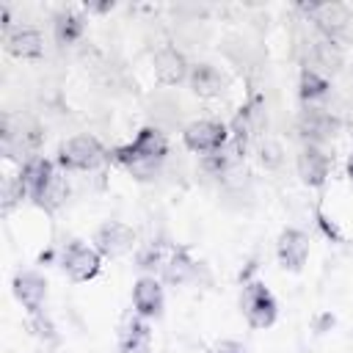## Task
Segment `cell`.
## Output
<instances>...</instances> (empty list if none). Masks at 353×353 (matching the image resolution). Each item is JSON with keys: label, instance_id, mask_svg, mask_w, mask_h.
<instances>
[{"label": "cell", "instance_id": "cell-22", "mask_svg": "<svg viewBox=\"0 0 353 353\" xmlns=\"http://www.w3.org/2000/svg\"><path fill=\"white\" fill-rule=\"evenodd\" d=\"M314 58H317V63H323L325 69H336L339 66V61H342V55H339V50L334 47V41H320L317 47H314Z\"/></svg>", "mask_w": 353, "mask_h": 353}, {"label": "cell", "instance_id": "cell-24", "mask_svg": "<svg viewBox=\"0 0 353 353\" xmlns=\"http://www.w3.org/2000/svg\"><path fill=\"white\" fill-rule=\"evenodd\" d=\"M347 179H350V185H353V154L347 157Z\"/></svg>", "mask_w": 353, "mask_h": 353}, {"label": "cell", "instance_id": "cell-5", "mask_svg": "<svg viewBox=\"0 0 353 353\" xmlns=\"http://www.w3.org/2000/svg\"><path fill=\"white\" fill-rule=\"evenodd\" d=\"M182 141L196 154H215L226 146L229 127L221 124V121H212V119H199V121H190L182 130Z\"/></svg>", "mask_w": 353, "mask_h": 353}, {"label": "cell", "instance_id": "cell-15", "mask_svg": "<svg viewBox=\"0 0 353 353\" xmlns=\"http://www.w3.org/2000/svg\"><path fill=\"white\" fill-rule=\"evenodd\" d=\"M152 342L149 323L141 314H127L119 325V350L121 353H146Z\"/></svg>", "mask_w": 353, "mask_h": 353}, {"label": "cell", "instance_id": "cell-16", "mask_svg": "<svg viewBox=\"0 0 353 353\" xmlns=\"http://www.w3.org/2000/svg\"><path fill=\"white\" fill-rule=\"evenodd\" d=\"M179 251V245L168 243V240H152L146 243V248L138 254V268L152 270V273H163L168 268V262L174 259V254Z\"/></svg>", "mask_w": 353, "mask_h": 353}, {"label": "cell", "instance_id": "cell-20", "mask_svg": "<svg viewBox=\"0 0 353 353\" xmlns=\"http://www.w3.org/2000/svg\"><path fill=\"white\" fill-rule=\"evenodd\" d=\"M193 273H196L193 259L188 256V251H185V248H179V251L174 254V259L168 262V268L160 273V279H163V281H168V284H185V281H190V279H193Z\"/></svg>", "mask_w": 353, "mask_h": 353}, {"label": "cell", "instance_id": "cell-12", "mask_svg": "<svg viewBox=\"0 0 353 353\" xmlns=\"http://www.w3.org/2000/svg\"><path fill=\"white\" fill-rule=\"evenodd\" d=\"M336 127H339V121H336L331 113L320 110V108H309V110H303L301 119H298V130H301L303 141L312 143V146H320L323 141L334 138V135H336Z\"/></svg>", "mask_w": 353, "mask_h": 353}, {"label": "cell", "instance_id": "cell-19", "mask_svg": "<svg viewBox=\"0 0 353 353\" xmlns=\"http://www.w3.org/2000/svg\"><path fill=\"white\" fill-rule=\"evenodd\" d=\"M303 11L328 33L345 28V22H347V8L339 3H314V6H303Z\"/></svg>", "mask_w": 353, "mask_h": 353}, {"label": "cell", "instance_id": "cell-14", "mask_svg": "<svg viewBox=\"0 0 353 353\" xmlns=\"http://www.w3.org/2000/svg\"><path fill=\"white\" fill-rule=\"evenodd\" d=\"M328 171H331V157L320 146L306 143L301 149V154H298V174H301V179L306 185L317 188V185H323L328 179Z\"/></svg>", "mask_w": 353, "mask_h": 353}, {"label": "cell", "instance_id": "cell-2", "mask_svg": "<svg viewBox=\"0 0 353 353\" xmlns=\"http://www.w3.org/2000/svg\"><path fill=\"white\" fill-rule=\"evenodd\" d=\"M110 157V152L94 135H72L58 146V165L66 171H94Z\"/></svg>", "mask_w": 353, "mask_h": 353}, {"label": "cell", "instance_id": "cell-4", "mask_svg": "<svg viewBox=\"0 0 353 353\" xmlns=\"http://www.w3.org/2000/svg\"><path fill=\"white\" fill-rule=\"evenodd\" d=\"M102 268V254L83 243V240H69L61 251V270L72 281H91Z\"/></svg>", "mask_w": 353, "mask_h": 353}, {"label": "cell", "instance_id": "cell-10", "mask_svg": "<svg viewBox=\"0 0 353 353\" xmlns=\"http://www.w3.org/2000/svg\"><path fill=\"white\" fill-rule=\"evenodd\" d=\"M163 284L157 276H141L132 287V306L135 314H141L143 320H154L163 314Z\"/></svg>", "mask_w": 353, "mask_h": 353}, {"label": "cell", "instance_id": "cell-17", "mask_svg": "<svg viewBox=\"0 0 353 353\" xmlns=\"http://www.w3.org/2000/svg\"><path fill=\"white\" fill-rule=\"evenodd\" d=\"M52 30H55V41L58 44H74L85 30V19L74 8H61L52 17Z\"/></svg>", "mask_w": 353, "mask_h": 353}, {"label": "cell", "instance_id": "cell-8", "mask_svg": "<svg viewBox=\"0 0 353 353\" xmlns=\"http://www.w3.org/2000/svg\"><path fill=\"white\" fill-rule=\"evenodd\" d=\"M11 287H14V298L22 303V309L36 317L47 301V279L36 270H19L14 276Z\"/></svg>", "mask_w": 353, "mask_h": 353}, {"label": "cell", "instance_id": "cell-6", "mask_svg": "<svg viewBox=\"0 0 353 353\" xmlns=\"http://www.w3.org/2000/svg\"><path fill=\"white\" fill-rule=\"evenodd\" d=\"M58 179V171H55V163L47 160V157H30L22 171H19V182L25 188V196L33 199L39 207L44 201V196L50 193V188L55 185Z\"/></svg>", "mask_w": 353, "mask_h": 353}, {"label": "cell", "instance_id": "cell-11", "mask_svg": "<svg viewBox=\"0 0 353 353\" xmlns=\"http://www.w3.org/2000/svg\"><path fill=\"white\" fill-rule=\"evenodd\" d=\"M6 52L22 61L39 58L44 52V39L33 25H17L6 30Z\"/></svg>", "mask_w": 353, "mask_h": 353}, {"label": "cell", "instance_id": "cell-1", "mask_svg": "<svg viewBox=\"0 0 353 353\" xmlns=\"http://www.w3.org/2000/svg\"><path fill=\"white\" fill-rule=\"evenodd\" d=\"M168 154V141L157 127H143L130 143L116 146L110 152V160L121 163L124 168H130L138 176H149Z\"/></svg>", "mask_w": 353, "mask_h": 353}, {"label": "cell", "instance_id": "cell-13", "mask_svg": "<svg viewBox=\"0 0 353 353\" xmlns=\"http://www.w3.org/2000/svg\"><path fill=\"white\" fill-rule=\"evenodd\" d=\"M154 74H157L160 83L174 85V83H182V80L190 74V66H188L185 55H182L176 47L165 44V47H160V50L154 52Z\"/></svg>", "mask_w": 353, "mask_h": 353}, {"label": "cell", "instance_id": "cell-18", "mask_svg": "<svg viewBox=\"0 0 353 353\" xmlns=\"http://www.w3.org/2000/svg\"><path fill=\"white\" fill-rule=\"evenodd\" d=\"M188 80H190L193 94H199V97H218V94L223 91V77H221L218 69L210 66V63H196V66H190Z\"/></svg>", "mask_w": 353, "mask_h": 353}, {"label": "cell", "instance_id": "cell-9", "mask_svg": "<svg viewBox=\"0 0 353 353\" xmlns=\"http://www.w3.org/2000/svg\"><path fill=\"white\" fill-rule=\"evenodd\" d=\"M276 254H279V262H281L284 270L301 273L303 265H306V259H309V237L301 229H284L279 234Z\"/></svg>", "mask_w": 353, "mask_h": 353}, {"label": "cell", "instance_id": "cell-21", "mask_svg": "<svg viewBox=\"0 0 353 353\" xmlns=\"http://www.w3.org/2000/svg\"><path fill=\"white\" fill-rule=\"evenodd\" d=\"M325 94H328V80L317 69H303L301 72V99L314 102V99H323Z\"/></svg>", "mask_w": 353, "mask_h": 353}, {"label": "cell", "instance_id": "cell-7", "mask_svg": "<svg viewBox=\"0 0 353 353\" xmlns=\"http://www.w3.org/2000/svg\"><path fill=\"white\" fill-rule=\"evenodd\" d=\"M94 248L108 256V259H116V256H124L127 251H132L135 245V229L121 223V221H105L102 226H97L94 232Z\"/></svg>", "mask_w": 353, "mask_h": 353}, {"label": "cell", "instance_id": "cell-23", "mask_svg": "<svg viewBox=\"0 0 353 353\" xmlns=\"http://www.w3.org/2000/svg\"><path fill=\"white\" fill-rule=\"evenodd\" d=\"M210 353H245V350H243L240 342H234V339H223V342H218Z\"/></svg>", "mask_w": 353, "mask_h": 353}, {"label": "cell", "instance_id": "cell-3", "mask_svg": "<svg viewBox=\"0 0 353 353\" xmlns=\"http://www.w3.org/2000/svg\"><path fill=\"white\" fill-rule=\"evenodd\" d=\"M240 309H243V317H245V323L251 328H270L276 323V317H279L276 298L262 281H248L243 287Z\"/></svg>", "mask_w": 353, "mask_h": 353}]
</instances>
